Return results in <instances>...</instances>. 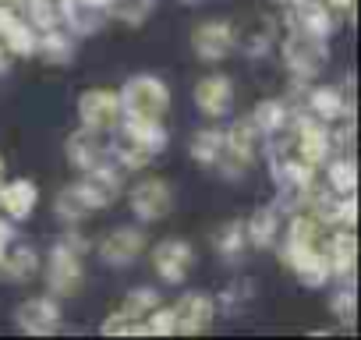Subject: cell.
Instances as JSON below:
<instances>
[{"label": "cell", "mask_w": 361, "mask_h": 340, "mask_svg": "<svg viewBox=\"0 0 361 340\" xmlns=\"http://www.w3.org/2000/svg\"><path fill=\"white\" fill-rule=\"evenodd\" d=\"M245 231H248V245H255V248H273L276 238H280V210H276V206H259V210L245 220Z\"/></svg>", "instance_id": "obj_24"}, {"label": "cell", "mask_w": 361, "mask_h": 340, "mask_svg": "<svg viewBox=\"0 0 361 340\" xmlns=\"http://www.w3.org/2000/svg\"><path fill=\"white\" fill-rule=\"evenodd\" d=\"M308 114L319 117L322 124H336L340 117H354V99H350V85L347 92H340L336 85H308Z\"/></svg>", "instance_id": "obj_16"}, {"label": "cell", "mask_w": 361, "mask_h": 340, "mask_svg": "<svg viewBox=\"0 0 361 340\" xmlns=\"http://www.w3.org/2000/svg\"><path fill=\"white\" fill-rule=\"evenodd\" d=\"M85 4H92V8H99V11H103V8L110 4V0H85Z\"/></svg>", "instance_id": "obj_44"}, {"label": "cell", "mask_w": 361, "mask_h": 340, "mask_svg": "<svg viewBox=\"0 0 361 340\" xmlns=\"http://www.w3.org/2000/svg\"><path fill=\"white\" fill-rule=\"evenodd\" d=\"M78 195L85 199V206L96 213V210H110L117 199H121V174L114 166L99 163L92 170H82V178L75 181Z\"/></svg>", "instance_id": "obj_12"}, {"label": "cell", "mask_w": 361, "mask_h": 340, "mask_svg": "<svg viewBox=\"0 0 361 340\" xmlns=\"http://www.w3.org/2000/svg\"><path fill=\"white\" fill-rule=\"evenodd\" d=\"M152 8H156V0H110V4L103 8V15L114 18V22H121V25L138 29L152 15Z\"/></svg>", "instance_id": "obj_30"}, {"label": "cell", "mask_w": 361, "mask_h": 340, "mask_svg": "<svg viewBox=\"0 0 361 340\" xmlns=\"http://www.w3.org/2000/svg\"><path fill=\"white\" fill-rule=\"evenodd\" d=\"M11 64V54H8V47H4V40H0V71H4Z\"/></svg>", "instance_id": "obj_43"}, {"label": "cell", "mask_w": 361, "mask_h": 340, "mask_svg": "<svg viewBox=\"0 0 361 340\" xmlns=\"http://www.w3.org/2000/svg\"><path fill=\"white\" fill-rule=\"evenodd\" d=\"M54 213H57V220H64V224H82L92 210L85 206V199L78 195V188L75 185H68V188H61V195L54 199Z\"/></svg>", "instance_id": "obj_33"}, {"label": "cell", "mask_w": 361, "mask_h": 340, "mask_svg": "<svg viewBox=\"0 0 361 340\" xmlns=\"http://www.w3.org/2000/svg\"><path fill=\"white\" fill-rule=\"evenodd\" d=\"M121 121H163L170 110V85L159 75H131L121 89Z\"/></svg>", "instance_id": "obj_1"}, {"label": "cell", "mask_w": 361, "mask_h": 340, "mask_svg": "<svg viewBox=\"0 0 361 340\" xmlns=\"http://www.w3.org/2000/svg\"><path fill=\"white\" fill-rule=\"evenodd\" d=\"M15 326L25 336H54L64 326V312H61V298L54 294H39L29 298L15 308Z\"/></svg>", "instance_id": "obj_7"}, {"label": "cell", "mask_w": 361, "mask_h": 340, "mask_svg": "<svg viewBox=\"0 0 361 340\" xmlns=\"http://www.w3.org/2000/svg\"><path fill=\"white\" fill-rule=\"evenodd\" d=\"M188 152H192V159L199 166H216V159L224 152V128H213V124L199 128L192 135V142H188Z\"/></svg>", "instance_id": "obj_27"}, {"label": "cell", "mask_w": 361, "mask_h": 340, "mask_svg": "<svg viewBox=\"0 0 361 340\" xmlns=\"http://www.w3.org/2000/svg\"><path fill=\"white\" fill-rule=\"evenodd\" d=\"M192 99H195V107L206 117H227L231 107H234V78H227V75H206V78L195 82Z\"/></svg>", "instance_id": "obj_17"}, {"label": "cell", "mask_w": 361, "mask_h": 340, "mask_svg": "<svg viewBox=\"0 0 361 340\" xmlns=\"http://www.w3.org/2000/svg\"><path fill=\"white\" fill-rule=\"evenodd\" d=\"M64 156H68V163L82 174V170H92V166L106 163V156H110V142H106L103 131L78 128V131L68 135V142H64Z\"/></svg>", "instance_id": "obj_14"}, {"label": "cell", "mask_w": 361, "mask_h": 340, "mask_svg": "<svg viewBox=\"0 0 361 340\" xmlns=\"http://www.w3.org/2000/svg\"><path fill=\"white\" fill-rule=\"evenodd\" d=\"M298 159H305L308 166H322L333 156V142H329V124H322L319 117H312L308 110L298 117Z\"/></svg>", "instance_id": "obj_15"}, {"label": "cell", "mask_w": 361, "mask_h": 340, "mask_svg": "<svg viewBox=\"0 0 361 340\" xmlns=\"http://www.w3.org/2000/svg\"><path fill=\"white\" fill-rule=\"evenodd\" d=\"M57 11H61V25L71 36H92L106 18L99 8L85 4V0H57Z\"/></svg>", "instance_id": "obj_22"}, {"label": "cell", "mask_w": 361, "mask_h": 340, "mask_svg": "<svg viewBox=\"0 0 361 340\" xmlns=\"http://www.w3.org/2000/svg\"><path fill=\"white\" fill-rule=\"evenodd\" d=\"M0 40H4V47H8V54H11V57H22V61H25V57H36V40H39V32L22 18L18 25H11Z\"/></svg>", "instance_id": "obj_32"}, {"label": "cell", "mask_w": 361, "mask_h": 340, "mask_svg": "<svg viewBox=\"0 0 361 340\" xmlns=\"http://www.w3.org/2000/svg\"><path fill=\"white\" fill-rule=\"evenodd\" d=\"M185 4H195V0H185Z\"/></svg>", "instance_id": "obj_47"}, {"label": "cell", "mask_w": 361, "mask_h": 340, "mask_svg": "<svg viewBox=\"0 0 361 340\" xmlns=\"http://www.w3.org/2000/svg\"><path fill=\"white\" fill-rule=\"evenodd\" d=\"M283 262L294 269L298 284H305V287H312V291H315V287H326V284L333 280V266H329L322 245H308V248H301V245H283Z\"/></svg>", "instance_id": "obj_11"}, {"label": "cell", "mask_w": 361, "mask_h": 340, "mask_svg": "<svg viewBox=\"0 0 361 340\" xmlns=\"http://www.w3.org/2000/svg\"><path fill=\"white\" fill-rule=\"evenodd\" d=\"M99 333L103 336H145V326H142V319H131L124 308H114L99 322Z\"/></svg>", "instance_id": "obj_36"}, {"label": "cell", "mask_w": 361, "mask_h": 340, "mask_svg": "<svg viewBox=\"0 0 361 340\" xmlns=\"http://www.w3.org/2000/svg\"><path fill=\"white\" fill-rule=\"evenodd\" d=\"M142 326H145V336H177V319H173V308L170 305H156L145 319H142Z\"/></svg>", "instance_id": "obj_37"}, {"label": "cell", "mask_w": 361, "mask_h": 340, "mask_svg": "<svg viewBox=\"0 0 361 340\" xmlns=\"http://www.w3.org/2000/svg\"><path fill=\"white\" fill-rule=\"evenodd\" d=\"M290 25H298L305 36H315V40H329L333 29H336V11L329 4H322V0H305V4L290 8L287 15Z\"/></svg>", "instance_id": "obj_18"}, {"label": "cell", "mask_w": 361, "mask_h": 340, "mask_svg": "<svg viewBox=\"0 0 361 340\" xmlns=\"http://www.w3.org/2000/svg\"><path fill=\"white\" fill-rule=\"evenodd\" d=\"M248 298H252V284L241 280V284H234V287H227V291L220 294L216 312H220V308H227V312H241V308L248 305Z\"/></svg>", "instance_id": "obj_39"}, {"label": "cell", "mask_w": 361, "mask_h": 340, "mask_svg": "<svg viewBox=\"0 0 361 340\" xmlns=\"http://www.w3.org/2000/svg\"><path fill=\"white\" fill-rule=\"evenodd\" d=\"M36 57L47 61V64H54V68L71 64V57H75V36H71L64 25H54V29L39 32V40H36Z\"/></svg>", "instance_id": "obj_23"}, {"label": "cell", "mask_w": 361, "mask_h": 340, "mask_svg": "<svg viewBox=\"0 0 361 340\" xmlns=\"http://www.w3.org/2000/svg\"><path fill=\"white\" fill-rule=\"evenodd\" d=\"M354 220H357V199L354 195H336L329 227H354Z\"/></svg>", "instance_id": "obj_40"}, {"label": "cell", "mask_w": 361, "mask_h": 340, "mask_svg": "<svg viewBox=\"0 0 361 340\" xmlns=\"http://www.w3.org/2000/svg\"><path fill=\"white\" fill-rule=\"evenodd\" d=\"M259 142H262V135H259V128L252 121H234L224 131V152L216 159V170H220L227 181L245 178L252 159H255V152H259Z\"/></svg>", "instance_id": "obj_3"}, {"label": "cell", "mask_w": 361, "mask_h": 340, "mask_svg": "<svg viewBox=\"0 0 361 340\" xmlns=\"http://www.w3.org/2000/svg\"><path fill=\"white\" fill-rule=\"evenodd\" d=\"M213 248L224 262H241L245 252H248V231H245V220H227L216 234H213Z\"/></svg>", "instance_id": "obj_25"}, {"label": "cell", "mask_w": 361, "mask_h": 340, "mask_svg": "<svg viewBox=\"0 0 361 340\" xmlns=\"http://www.w3.org/2000/svg\"><path fill=\"white\" fill-rule=\"evenodd\" d=\"M152 269L163 284L177 287V284H185L192 266H195V248L185 241V238H163L152 245Z\"/></svg>", "instance_id": "obj_6"}, {"label": "cell", "mask_w": 361, "mask_h": 340, "mask_svg": "<svg viewBox=\"0 0 361 340\" xmlns=\"http://www.w3.org/2000/svg\"><path fill=\"white\" fill-rule=\"evenodd\" d=\"M39 202V188L36 181L29 178H18V181H8V185H0V210L8 213V220H29L32 210Z\"/></svg>", "instance_id": "obj_20"}, {"label": "cell", "mask_w": 361, "mask_h": 340, "mask_svg": "<svg viewBox=\"0 0 361 340\" xmlns=\"http://www.w3.org/2000/svg\"><path fill=\"white\" fill-rule=\"evenodd\" d=\"M11 241H15V220L0 217V252H4V248H8Z\"/></svg>", "instance_id": "obj_41"}, {"label": "cell", "mask_w": 361, "mask_h": 340, "mask_svg": "<svg viewBox=\"0 0 361 340\" xmlns=\"http://www.w3.org/2000/svg\"><path fill=\"white\" fill-rule=\"evenodd\" d=\"M39 273V252L32 245H8L0 252V277H8L15 284H29Z\"/></svg>", "instance_id": "obj_21"}, {"label": "cell", "mask_w": 361, "mask_h": 340, "mask_svg": "<svg viewBox=\"0 0 361 340\" xmlns=\"http://www.w3.org/2000/svg\"><path fill=\"white\" fill-rule=\"evenodd\" d=\"M322 4H329L333 11H350V8H354V0H322Z\"/></svg>", "instance_id": "obj_42"}, {"label": "cell", "mask_w": 361, "mask_h": 340, "mask_svg": "<svg viewBox=\"0 0 361 340\" xmlns=\"http://www.w3.org/2000/svg\"><path fill=\"white\" fill-rule=\"evenodd\" d=\"M329 308H333V315L343 322V326H354V308H357V298H354V287L347 284L343 291H336L333 294V301H329Z\"/></svg>", "instance_id": "obj_38"}, {"label": "cell", "mask_w": 361, "mask_h": 340, "mask_svg": "<svg viewBox=\"0 0 361 340\" xmlns=\"http://www.w3.org/2000/svg\"><path fill=\"white\" fill-rule=\"evenodd\" d=\"M4 4H15V8H22V4H25V0H4Z\"/></svg>", "instance_id": "obj_45"}, {"label": "cell", "mask_w": 361, "mask_h": 340, "mask_svg": "<svg viewBox=\"0 0 361 340\" xmlns=\"http://www.w3.org/2000/svg\"><path fill=\"white\" fill-rule=\"evenodd\" d=\"M149 248V234L142 231V227H114L103 241H99V259L106 262V266H131L142 252Z\"/></svg>", "instance_id": "obj_13"}, {"label": "cell", "mask_w": 361, "mask_h": 340, "mask_svg": "<svg viewBox=\"0 0 361 340\" xmlns=\"http://www.w3.org/2000/svg\"><path fill=\"white\" fill-rule=\"evenodd\" d=\"M170 308H173V319H177V333H185V336L206 333L213 326V319H216V298L206 294V291L180 294Z\"/></svg>", "instance_id": "obj_10"}, {"label": "cell", "mask_w": 361, "mask_h": 340, "mask_svg": "<svg viewBox=\"0 0 361 340\" xmlns=\"http://www.w3.org/2000/svg\"><path fill=\"white\" fill-rule=\"evenodd\" d=\"M290 25V22H287ZM280 54H283V64L290 71V78L298 85H308L319 78V71L326 68V40H315V36H305L298 25L287 29L283 43H280Z\"/></svg>", "instance_id": "obj_2"}, {"label": "cell", "mask_w": 361, "mask_h": 340, "mask_svg": "<svg viewBox=\"0 0 361 340\" xmlns=\"http://www.w3.org/2000/svg\"><path fill=\"white\" fill-rule=\"evenodd\" d=\"M128 206L135 213V220L142 224H156L163 217H170L173 210V192L163 178H142L131 192H128Z\"/></svg>", "instance_id": "obj_8"}, {"label": "cell", "mask_w": 361, "mask_h": 340, "mask_svg": "<svg viewBox=\"0 0 361 340\" xmlns=\"http://www.w3.org/2000/svg\"><path fill=\"white\" fill-rule=\"evenodd\" d=\"M159 301H163V298H159V291H156V287H131V291L124 294L121 308H124L131 319H145Z\"/></svg>", "instance_id": "obj_35"}, {"label": "cell", "mask_w": 361, "mask_h": 340, "mask_svg": "<svg viewBox=\"0 0 361 340\" xmlns=\"http://www.w3.org/2000/svg\"><path fill=\"white\" fill-rule=\"evenodd\" d=\"M322 252L333 266V277H350L354 273V259H357V238H354V227H329L326 241H322Z\"/></svg>", "instance_id": "obj_19"}, {"label": "cell", "mask_w": 361, "mask_h": 340, "mask_svg": "<svg viewBox=\"0 0 361 340\" xmlns=\"http://www.w3.org/2000/svg\"><path fill=\"white\" fill-rule=\"evenodd\" d=\"M22 18H25L36 32H47V29L61 25L57 0H25V4H22Z\"/></svg>", "instance_id": "obj_34"}, {"label": "cell", "mask_w": 361, "mask_h": 340, "mask_svg": "<svg viewBox=\"0 0 361 340\" xmlns=\"http://www.w3.org/2000/svg\"><path fill=\"white\" fill-rule=\"evenodd\" d=\"M0 174H4V156H0Z\"/></svg>", "instance_id": "obj_46"}, {"label": "cell", "mask_w": 361, "mask_h": 340, "mask_svg": "<svg viewBox=\"0 0 361 340\" xmlns=\"http://www.w3.org/2000/svg\"><path fill=\"white\" fill-rule=\"evenodd\" d=\"M121 128H124V135H131L135 142H142L152 156L170 145V135H166L163 121H121Z\"/></svg>", "instance_id": "obj_29"}, {"label": "cell", "mask_w": 361, "mask_h": 340, "mask_svg": "<svg viewBox=\"0 0 361 340\" xmlns=\"http://www.w3.org/2000/svg\"><path fill=\"white\" fill-rule=\"evenodd\" d=\"M121 96L117 89H85L78 96V121L82 128H92V131H103V135H114L121 128Z\"/></svg>", "instance_id": "obj_5"}, {"label": "cell", "mask_w": 361, "mask_h": 340, "mask_svg": "<svg viewBox=\"0 0 361 340\" xmlns=\"http://www.w3.org/2000/svg\"><path fill=\"white\" fill-rule=\"evenodd\" d=\"M252 124L259 128L262 138H276L287 124H290V110L283 99H259L252 110Z\"/></svg>", "instance_id": "obj_26"}, {"label": "cell", "mask_w": 361, "mask_h": 340, "mask_svg": "<svg viewBox=\"0 0 361 340\" xmlns=\"http://www.w3.org/2000/svg\"><path fill=\"white\" fill-rule=\"evenodd\" d=\"M234 47H238V29H234V22H227V18H206V22H199L195 32H192V50H195L202 61H209V64L231 57Z\"/></svg>", "instance_id": "obj_9"}, {"label": "cell", "mask_w": 361, "mask_h": 340, "mask_svg": "<svg viewBox=\"0 0 361 340\" xmlns=\"http://www.w3.org/2000/svg\"><path fill=\"white\" fill-rule=\"evenodd\" d=\"M322 166H326V185H329L333 195H354L357 192V163L350 156H340V159L333 156Z\"/></svg>", "instance_id": "obj_28"}, {"label": "cell", "mask_w": 361, "mask_h": 340, "mask_svg": "<svg viewBox=\"0 0 361 340\" xmlns=\"http://www.w3.org/2000/svg\"><path fill=\"white\" fill-rule=\"evenodd\" d=\"M110 156H117V163L128 166V170H142V166L152 163V152H149L142 142H135L131 135L114 138V142H110Z\"/></svg>", "instance_id": "obj_31"}, {"label": "cell", "mask_w": 361, "mask_h": 340, "mask_svg": "<svg viewBox=\"0 0 361 340\" xmlns=\"http://www.w3.org/2000/svg\"><path fill=\"white\" fill-rule=\"evenodd\" d=\"M85 284V266H82V252H75L71 245L57 241L47 262V287L54 298H75Z\"/></svg>", "instance_id": "obj_4"}]
</instances>
